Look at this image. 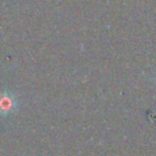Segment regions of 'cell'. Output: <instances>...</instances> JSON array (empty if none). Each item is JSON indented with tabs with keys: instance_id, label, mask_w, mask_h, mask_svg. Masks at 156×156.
<instances>
[{
	"instance_id": "cell-1",
	"label": "cell",
	"mask_w": 156,
	"mask_h": 156,
	"mask_svg": "<svg viewBox=\"0 0 156 156\" xmlns=\"http://www.w3.org/2000/svg\"><path fill=\"white\" fill-rule=\"evenodd\" d=\"M13 108V100L6 95L0 98V112L1 113H7Z\"/></svg>"
}]
</instances>
